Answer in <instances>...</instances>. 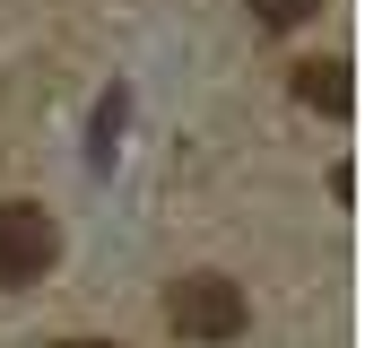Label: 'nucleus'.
<instances>
[{
	"mask_svg": "<svg viewBox=\"0 0 365 348\" xmlns=\"http://www.w3.org/2000/svg\"><path fill=\"white\" fill-rule=\"evenodd\" d=\"M313 9H322V0H252V18H261V26H304Z\"/></svg>",
	"mask_w": 365,
	"mask_h": 348,
	"instance_id": "20e7f679",
	"label": "nucleus"
},
{
	"mask_svg": "<svg viewBox=\"0 0 365 348\" xmlns=\"http://www.w3.org/2000/svg\"><path fill=\"white\" fill-rule=\"evenodd\" d=\"M53 348H122V339H53Z\"/></svg>",
	"mask_w": 365,
	"mask_h": 348,
	"instance_id": "423d86ee",
	"label": "nucleus"
},
{
	"mask_svg": "<svg viewBox=\"0 0 365 348\" xmlns=\"http://www.w3.org/2000/svg\"><path fill=\"white\" fill-rule=\"evenodd\" d=\"M61 252V227L43 200H0V287H35Z\"/></svg>",
	"mask_w": 365,
	"mask_h": 348,
	"instance_id": "f03ea898",
	"label": "nucleus"
},
{
	"mask_svg": "<svg viewBox=\"0 0 365 348\" xmlns=\"http://www.w3.org/2000/svg\"><path fill=\"white\" fill-rule=\"evenodd\" d=\"M113 130H122V96H105V105H96V165L113 157Z\"/></svg>",
	"mask_w": 365,
	"mask_h": 348,
	"instance_id": "39448f33",
	"label": "nucleus"
},
{
	"mask_svg": "<svg viewBox=\"0 0 365 348\" xmlns=\"http://www.w3.org/2000/svg\"><path fill=\"white\" fill-rule=\"evenodd\" d=\"M165 322H174L182 339H244L252 304H244V287H235V279L192 270V279H174V287H165Z\"/></svg>",
	"mask_w": 365,
	"mask_h": 348,
	"instance_id": "f257e3e1",
	"label": "nucleus"
},
{
	"mask_svg": "<svg viewBox=\"0 0 365 348\" xmlns=\"http://www.w3.org/2000/svg\"><path fill=\"white\" fill-rule=\"evenodd\" d=\"M296 96H304L313 113L348 122V113H356V70H348V61H331V53H322V61H296Z\"/></svg>",
	"mask_w": 365,
	"mask_h": 348,
	"instance_id": "7ed1b4c3",
	"label": "nucleus"
}]
</instances>
